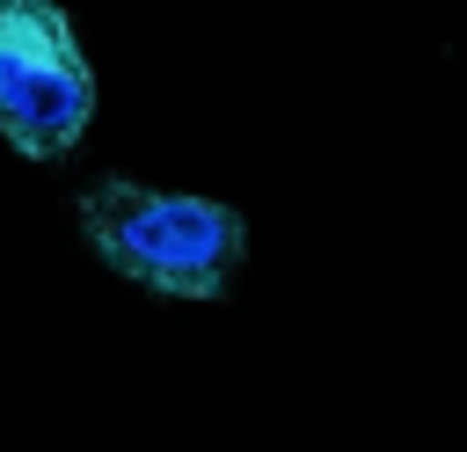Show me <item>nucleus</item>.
I'll use <instances>...</instances> for the list:
<instances>
[{
	"instance_id": "1",
	"label": "nucleus",
	"mask_w": 467,
	"mask_h": 452,
	"mask_svg": "<svg viewBox=\"0 0 467 452\" xmlns=\"http://www.w3.org/2000/svg\"><path fill=\"white\" fill-rule=\"evenodd\" d=\"M80 233L117 277L168 292V299H219L241 270V248H248V226L234 204L190 197V190H153V182L88 190Z\"/></svg>"
},
{
	"instance_id": "2",
	"label": "nucleus",
	"mask_w": 467,
	"mask_h": 452,
	"mask_svg": "<svg viewBox=\"0 0 467 452\" xmlns=\"http://www.w3.org/2000/svg\"><path fill=\"white\" fill-rule=\"evenodd\" d=\"M95 117V73L58 0H0V139L22 160H58Z\"/></svg>"
}]
</instances>
